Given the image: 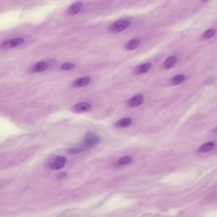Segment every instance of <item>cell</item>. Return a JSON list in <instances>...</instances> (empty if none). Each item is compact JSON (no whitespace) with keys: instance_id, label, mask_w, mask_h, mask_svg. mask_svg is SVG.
<instances>
[{"instance_id":"1","label":"cell","mask_w":217,"mask_h":217,"mask_svg":"<svg viewBox=\"0 0 217 217\" xmlns=\"http://www.w3.org/2000/svg\"><path fill=\"white\" fill-rule=\"evenodd\" d=\"M99 142L100 139L98 135L92 132H88L85 135L81 144L79 146L69 149L68 153L71 155L80 153L96 146Z\"/></svg>"},{"instance_id":"2","label":"cell","mask_w":217,"mask_h":217,"mask_svg":"<svg viewBox=\"0 0 217 217\" xmlns=\"http://www.w3.org/2000/svg\"><path fill=\"white\" fill-rule=\"evenodd\" d=\"M131 24L130 20L122 19L117 20L112 23L109 27V30L112 33H118L124 31Z\"/></svg>"},{"instance_id":"3","label":"cell","mask_w":217,"mask_h":217,"mask_svg":"<svg viewBox=\"0 0 217 217\" xmlns=\"http://www.w3.org/2000/svg\"><path fill=\"white\" fill-rule=\"evenodd\" d=\"M67 161V158L65 156H56L49 161V166L53 170H59L65 166Z\"/></svg>"},{"instance_id":"4","label":"cell","mask_w":217,"mask_h":217,"mask_svg":"<svg viewBox=\"0 0 217 217\" xmlns=\"http://www.w3.org/2000/svg\"><path fill=\"white\" fill-rule=\"evenodd\" d=\"M92 108L91 105L87 102H81L74 105L71 109L74 112L81 113L89 111Z\"/></svg>"},{"instance_id":"5","label":"cell","mask_w":217,"mask_h":217,"mask_svg":"<svg viewBox=\"0 0 217 217\" xmlns=\"http://www.w3.org/2000/svg\"><path fill=\"white\" fill-rule=\"evenodd\" d=\"M23 40L22 38H16L10 40L6 41L2 43L1 48L2 49H9L12 48L16 47L23 43Z\"/></svg>"},{"instance_id":"6","label":"cell","mask_w":217,"mask_h":217,"mask_svg":"<svg viewBox=\"0 0 217 217\" xmlns=\"http://www.w3.org/2000/svg\"><path fill=\"white\" fill-rule=\"evenodd\" d=\"M143 100V95H135L128 100L127 102V105L131 108L136 107L142 104Z\"/></svg>"},{"instance_id":"7","label":"cell","mask_w":217,"mask_h":217,"mask_svg":"<svg viewBox=\"0 0 217 217\" xmlns=\"http://www.w3.org/2000/svg\"><path fill=\"white\" fill-rule=\"evenodd\" d=\"M48 67V65L45 62H38L31 66L30 71L33 73L42 72L46 70Z\"/></svg>"},{"instance_id":"8","label":"cell","mask_w":217,"mask_h":217,"mask_svg":"<svg viewBox=\"0 0 217 217\" xmlns=\"http://www.w3.org/2000/svg\"><path fill=\"white\" fill-rule=\"evenodd\" d=\"M83 6L82 3L78 2L72 5L67 11L68 14L70 15H74L80 11Z\"/></svg>"},{"instance_id":"9","label":"cell","mask_w":217,"mask_h":217,"mask_svg":"<svg viewBox=\"0 0 217 217\" xmlns=\"http://www.w3.org/2000/svg\"><path fill=\"white\" fill-rule=\"evenodd\" d=\"M90 81L89 77H83L76 79L73 83V85L76 87H83L88 85Z\"/></svg>"},{"instance_id":"10","label":"cell","mask_w":217,"mask_h":217,"mask_svg":"<svg viewBox=\"0 0 217 217\" xmlns=\"http://www.w3.org/2000/svg\"><path fill=\"white\" fill-rule=\"evenodd\" d=\"M132 119L129 118H125L119 120L116 123L115 126L118 128H122L128 127L132 123Z\"/></svg>"},{"instance_id":"11","label":"cell","mask_w":217,"mask_h":217,"mask_svg":"<svg viewBox=\"0 0 217 217\" xmlns=\"http://www.w3.org/2000/svg\"><path fill=\"white\" fill-rule=\"evenodd\" d=\"M177 58L176 56H172L167 58L163 63V66L164 68L170 69L173 68L176 65Z\"/></svg>"},{"instance_id":"12","label":"cell","mask_w":217,"mask_h":217,"mask_svg":"<svg viewBox=\"0 0 217 217\" xmlns=\"http://www.w3.org/2000/svg\"><path fill=\"white\" fill-rule=\"evenodd\" d=\"M141 43V40L138 39H133L126 43L125 48L127 50H132L136 49Z\"/></svg>"},{"instance_id":"13","label":"cell","mask_w":217,"mask_h":217,"mask_svg":"<svg viewBox=\"0 0 217 217\" xmlns=\"http://www.w3.org/2000/svg\"><path fill=\"white\" fill-rule=\"evenodd\" d=\"M151 64L150 63H145L140 65L135 69V73L137 74H143L147 72L151 68Z\"/></svg>"},{"instance_id":"14","label":"cell","mask_w":217,"mask_h":217,"mask_svg":"<svg viewBox=\"0 0 217 217\" xmlns=\"http://www.w3.org/2000/svg\"><path fill=\"white\" fill-rule=\"evenodd\" d=\"M214 144L213 142H209L202 145L198 149V151L200 152H206L211 151L213 148Z\"/></svg>"},{"instance_id":"15","label":"cell","mask_w":217,"mask_h":217,"mask_svg":"<svg viewBox=\"0 0 217 217\" xmlns=\"http://www.w3.org/2000/svg\"><path fill=\"white\" fill-rule=\"evenodd\" d=\"M185 80V76L183 75L175 76L171 79V82L174 85H178L182 83Z\"/></svg>"},{"instance_id":"16","label":"cell","mask_w":217,"mask_h":217,"mask_svg":"<svg viewBox=\"0 0 217 217\" xmlns=\"http://www.w3.org/2000/svg\"><path fill=\"white\" fill-rule=\"evenodd\" d=\"M216 33V30L214 29H210L204 33L202 36V39L203 40L209 39L213 37Z\"/></svg>"},{"instance_id":"17","label":"cell","mask_w":217,"mask_h":217,"mask_svg":"<svg viewBox=\"0 0 217 217\" xmlns=\"http://www.w3.org/2000/svg\"><path fill=\"white\" fill-rule=\"evenodd\" d=\"M132 159L130 156H123L119 159L118 164L120 165H125L129 164L132 161Z\"/></svg>"},{"instance_id":"18","label":"cell","mask_w":217,"mask_h":217,"mask_svg":"<svg viewBox=\"0 0 217 217\" xmlns=\"http://www.w3.org/2000/svg\"><path fill=\"white\" fill-rule=\"evenodd\" d=\"M75 67V65L72 63H63L61 66V69L65 71H68L74 69Z\"/></svg>"},{"instance_id":"19","label":"cell","mask_w":217,"mask_h":217,"mask_svg":"<svg viewBox=\"0 0 217 217\" xmlns=\"http://www.w3.org/2000/svg\"><path fill=\"white\" fill-rule=\"evenodd\" d=\"M213 80L212 79H207L205 81H204V84H211V83L213 82Z\"/></svg>"},{"instance_id":"20","label":"cell","mask_w":217,"mask_h":217,"mask_svg":"<svg viewBox=\"0 0 217 217\" xmlns=\"http://www.w3.org/2000/svg\"><path fill=\"white\" fill-rule=\"evenodd\" d=\"M66 175H67V173H66V172L61 173L58 176V177H59L60 179H61L62 177H66Z\"/></svg>"},{"instance_id":"21","label":"cell","mask_w":217,"mask_h":217,"mask_svg":"<svg viewBox=\"0 0 217 217\" xmlns=\"http://www.w3.org/2000/svg\"><path fill=\"white\" fill-rule=\"evenodd\" d=\"M212 132H213V133H215V134H217V127H216V128H214V129H213V130H212Z\"/></svg>"},{"instance_id":"22","label":"cell","mask_w":217,"mask_h":217,"mask_svg":"<svg viewBox=\"0 0 217 217\" xmlns=\"http://www.w3.org/2000/svg\"><path fill=\"white\" fill-rule=\"evenodd\" d=\"M204 1H208V0H204Z\"/></svg>"}]
</instances>
